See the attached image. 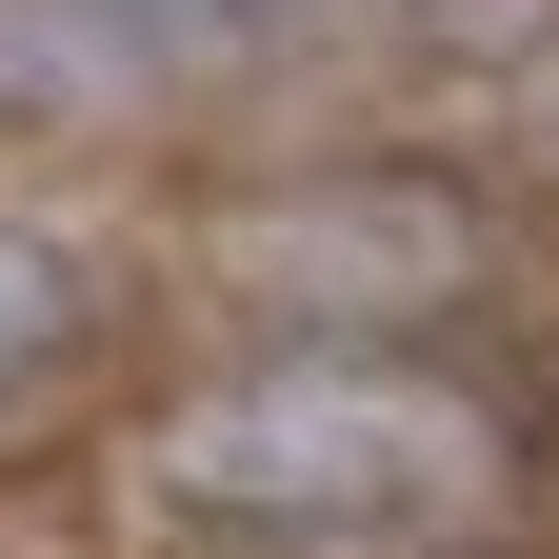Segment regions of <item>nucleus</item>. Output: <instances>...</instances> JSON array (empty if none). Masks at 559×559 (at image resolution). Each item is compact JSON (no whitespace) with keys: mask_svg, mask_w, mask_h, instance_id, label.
I'll list each match as a JSON object with an SVG mask.
<instances>
[{"mask_svg":"<svg viewBox=\"0 0 559 559\" xmlns=\"http://www.w3.org/2000/svg\"><path fill=\"white\" fill-rule=\"evenodd\" d=\"M520 479V400L440 340H240L120 440V520L180 559H440Z\"/></svg>","mask_w":559,"mask_h":559,"instance_id":"f257e3e1","label":"nucleus"},{"mask_svg":"<svg viewBox=\"0 0 559 559\" xmlns=\"http://www.w3.org/2000/svg\"><path fill=\"white\" fill-rule=\"evenodd\" d=\"M440 559H500V539H440Z\"/></svg>","mask_w":559,"mask_h":559,"instance_id":"39448f33","label":"nucleus"},{"mask_svg":"<svg viewBox=\"0 0 559 559\" xmlns=\"http://www.w3.org/2000/svg\"><path fill=\"white\" fill-rule=\"evenodd\" d=\"M479 280H500V221L440 160H280L200 221V300L240 340H440Z\"/></svg>","mask_w":559,"mask_h":559,"instance_id":"f03ea898","label":"nucleus"},{"mask_svg":"<svg viewBox=\"0 0 559 559\" xmlns=\"http://www.w3.org/2000/svg\"><path fill=\"white\" fill-rule=\"evenodd\" d=\"M380 21L419 60H460V81H539V60H559V0H380Z\"/></svg>","mask_w":559,"mask_h":559,"instance_id":"20e7f679","label":"nucleus"},{"mask_svg":"<svg viewBox=\"0 0 559 559\" xmlns=\"http://www.w3.org/2000/svg\"><path fill=\"white\" fill-rule=\"evenodd\" d=\"M100 320H120V260H100V240H60V221H21V200H0V419L81 380V360H100Z\"/></svg>","mask_w":559,"mask_h":559,"instance_id":"7ed1b4c3","label":"nucleus"}]
</instances>
